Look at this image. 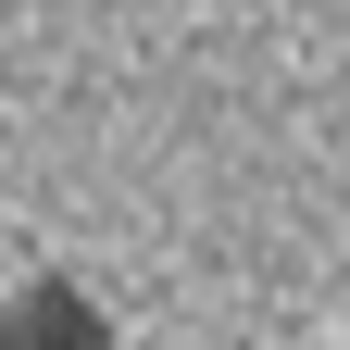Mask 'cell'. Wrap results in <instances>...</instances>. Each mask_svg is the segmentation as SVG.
<instances>
[{"label": "cell", "mask_w": 350, "mask_h": 350, "mask_svg": "<svg viewBox=\"0 0 350 350\" xmlns=\"http://www.w3.org/2000/svg\"><path fill=\"white\" fill-rule=\"evenodd\" d=\"M0 350H113V325H100V300L75 275H38L13 313H0Z\"/></svg>", "instance_id": "cell-1"}]
</instances>
